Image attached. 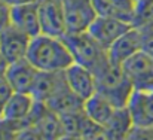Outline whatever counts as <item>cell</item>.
Returning <instances> with one entry per match:
<instances>
[{
  "label": "cell",
  "mask_w": 153,
  "mask_h": 140,
  "mask_svg": "<svg viewBox=\"0 0 153 140\" xmlns=\"http://www.w3.org/2000/svg\"><path fill=\"white\" fill-rule=\"evenodd\" d=\"M15 140H46V139L43 137V134L37 128H34L33 125L27 124V125H24L21 128V131L18 133Z\"/></svg>",
  "instance_id": "obj_25"
},
{
  "label": "cell",
  "mask_w": 153,
  "mask_h": 140,
  "mask_svg": "<svg viewBox=\"0 0 153 140\" xmlns=\"http://www.w3.org/2000/svg\"><path fill=\"white\" fill-rule=\"evenodd\" d=\"M64 40L70 49L74 63L88 67L94 75H97L110 63L108 51L104 48L88 33H67Z\"/></svg>",
  "instance_id": "obj_3"
},
{
  "label": "cell",
  "mask_w": 153,
  "mask_h": 140,
  "mask_svg": "<svg viewBox=\"0 0 153 140\" xmlns=\"http://www.w3.org/2000/svg\"><path fill=\"white\" fill-rule=\"evenodd\" d=\"M132 27L135 28L153 27V0H137L132 13Z\"/></svg>",
  "instance_id": "obj_19"
},
{
  "label": "cell",
  "mask_w": 153,
  "mask_h": 140,
  "mask_svg": "<svg viewBox=\"0 0 153 140\" xmlns=\"http://www.w3.org/2000/svg\"><path fill=\"white\" fill-rule=\"evenodd\" d=\"M85 140H116L108 131L105 127L95 124L94 121H91L86 115L82 121L80 125V133H79Z\"/></svg>",
  "instance_id": "obj_20"
},
{
  "label": "cell",
  "mask_w": 153,
  "mask_h": 140,
  "mask_svg": "<svg viewBox=\"0 0 153 140\" xmlns=\"http://www.w3.org/2000/svg\"><path fill=\"white\" fill-rule=\"evenodd\" d=\"M117 107L105 95H102L98 91L83 103V112H85V115L91 121H94L95 124L102 125V127H105L108 124V121L111 119V116H113V113H114Z\"/></svg>",
  "instance_id": "obj_17"
},
{
  "label": "cell",
  "mask_w": 153,
  "mask_h": 140,
  "mask_svg": "<svg viewBox=\"0 0 153 140\" xmlns=\"http://www.w3.org/2000/svg\"><path fill=\"white\" fill-rule=\"evenodd\" d=\"M24 125L27 124L15 122V121H10L1 116L0 118V140H15Z\"/></svg>",
  "instance_id": "obj_21"
},
{
  "label": "cell",
  "mask_w": 153,
  "mask_h": 140,
  "mask_svg": "<svg viewBox=\"0 0 153 140\" xmlns=\"http://www.w3.org/2000/svg\"><path fill=\"white\" fill-rule=\"evenodd\" d=\"M13 93H15V91L12 90V87L9 85V82H7L4 78L0 79V118L3 116L4 109H6V106H7L10 97L13 95Z\"/></svg>",
  "instance_id": "obj_22"
},
{
  "label": "cell",
  "mask_w": 153,
  "mask_h": 140,
  "mask_svg": "<svg viewBox=\"0 0 153 140\" xmlns=\"http://www.w3.org/2000/svg\"><path fill=\"white\" fill-rule=\"evenodd\" d=\"M67 33H85L97 18L92 0H62Z\"/></svg>",
  "instance_id": "obj_4"
},
{
  "label": "cell",
  "mask_w": 153,
  "mask_h": 140,
  "mask_svg": "<svg viewBox=\"0 0 153 140\" xmlns=\"http://www.w3.org/2000/svg\"><path fill=\"white\" fill-rule=\"evenodd\" d=\"M126 140H153V128L134 127Z\"/></svg>",
  "instance_id": "obj_26"
},
{
  "label": "cell",
  "mask_w": 153,
  "mask_h": 140,
  "mask_svg": "<svg viewBox=\"0 0 153 140\" xmlns=\"http://www.w3.org/2000/svg\"><path fill=\"white\" fill-rule=\"evenodd\" d=\"M34 106H36V98L31 94L13 93L4 109L3 118L15 121V122H21V124H28V119Z\"/></svg>",
  "instance_id": "obj_16"
},
{
  "label": "cell",
  "mask_w": 153,
  "mask_h": 140,
  "mask_svg": "<svg viewBox=\"0 0 153 140\" xmlns=\"http://www.w3.org/2000/svg\"><path fill=\"white\" fill-rule=\"evenodd\" d=\"M56 140H85L80 134H62Z\"/></svg>",
  "instance_id": "obj_30"
},
{
  "label": "cell",
  "mask_w": 153,
  "mask_h": 140,
  "mask_svg": "<svg viewBox=\"0 0 153 140\" xmlns=\"http://www.w3.org/2000/svg\"><path fill=\"white\" fill-rule=\"evenodd\" d=\"M135 90H153V58L143 51L137 52L122 64Z\"/></svg>",
  "instance_id": "obj_7"
},
{
  "label": "cell",
  "mask_w": 153,
  "mask_h": 140,
  "mask_svg": "<svg viewBox=\"0 0 153 140\" xmlns=\"http://www.w3.org/2000/svg\"><path fill=\"white\" fill-rule=\"evenodd\" d=\"M37 3L42 34L64 37L67 34V24L62 0H39Z\"/></svg>",
  "instance_id": "obj_6"
},
{
  "label": "cell",
  "mask_w": 153,
  "mask_h": 140,
  "mask_svg": "<svg viewBox=\"0 0 153 140\" xmlns=\"http://www.w3.org/2000/svg\"><path fill=\"white\" fill-rule=\"evenodd\" d=\"M67 85L64 72H39L31 95L42 103L49 101L58 91Z\"/></svg>",
  "instance_id": "obj_15"
},
{
  "label": "cell",
  "mask_w": 153,
  "mask_h": 140,
  "mask_svg": "<svg viewBox=\"0 0 153 140\" xmlns=\"http://www.w3.org/2000/svg\"><path fill=\"white\" fill-rule=\"evenodd\" d=\"M33 37L24 31L15 28L13 25L6 27L0 31V54L7 60V63H16L27 58V52Z\"/></svg>",
  "instance_id": "obj_9"
},
{
  "label": "cell",
  "mask_w": 153,
  "mask_h": 140,
  "mask_svg": "<svg viewBox=\"0 0 153 140\" xmlns=\"http://www.w3.org/2000/svg\"><path fill=\"white\" fill-rule=\"evenodd\" d=\"M128 109L135 127L153 128V90H135Z\"/></svg>",
  "instance_id": "obj_13"
},
{
  "label": "cell",
  "mask_w": 153,
  "mask_h": 140,
  "mask_svg": "<svg viewBox=\"0 0 153 140\" xmlns=\"http://www.w3.org/2000/svg\"><path fill=\"white\" fill-rule=\"evenodd\" d=\"M37 75H39V70L25 58L16 63H10L4 79L9 82V85L12 87L15 93L31 94Z\"/></svg>",
  "instance_id": "obj_11"
},
{
  "label": "cell",
  "mask_w": 153,
  "mask_h": 140,
  "mask_svg": "<svg viewBox=\"0 0 153 140\" xmlns=\"http://www.w3.org/2000/svg\"><path fill=\"white\" fill-rule=\"evenodd\" d=\"M110 1H111V3L123 13V16L132 24V13H134L137 0H110Z\"/></svg>",
  "instance_id": "obj_23"
},
{
  "label": "cell",
  "mask_w": 153,
  "mask_h": 140,
  "mask_svg": "<svg viewBox=\"0 0 153 140\" xmlns=\"http://www.w3.org/2000/svg\"><path fill=\"white\" fill-rule=\"evenodd\" d=\"M28 124L37 128L46 140H56L59 136H62L59 115L53 112L46 103L36 100V106L30 115Z\"/></svg>",
  "instance_id": "obj_10"
},
{
  "label": "cell",
  "mask_w": 153,
  "mask_h": 140,
  "mask_svg": "<svg viewBox=\"0 0 153 140\" xmlns=\"http://www.w3.org/2000/svg\"><path fill=\"white\" fill-rule=\"evenodd\" d=\"M141 33V51L153 58V27L152 28H138Z\"/></svg>",
  "instance_id": "obj_24"
},
{
  "label": "cell",
  "mask_w": 153,
  "mask_h": 140,
  "mask_svg": "<svg viewBox=\"0 0 153 140\" xmlns=\"http://www.w3.org/2000/svg\"><path fill=\"white\" fill-rule=\"evenodd\" d=\"M97 91L105 95L116 107H126L135 91L131 79L125 73L123 67L116 63H110L97 75Z\"/></svg>",
  "instance_id": "obj_2"
},
{
  "label": "cell",
  "mask_w": 153,
  "mask_h": 140,
  "mask_svg": "<svg viewBox=\"0 0 153 140\" xmlns=\"http://www.w3.org/2000/svg\"><path fill=\"white\" fill-rule=\"evenodd\" d=\"M64 78L71 93L83 103L97 93V78L94 72L85 66L73 63L67 70H64Z\"/></svg>",
  "instance_id": "obj_8"
},
{
  "label": "cell",
  "mask_w": 153,
  "mask_h": 140,
  "mask_svg": "<svg viewBox=\"0 0 153 140\" xmlns=\"http://www.w3.org/2000/svg\"><path fill=\"white\" fill-rule=\"evenodd\" d=\"M131 28H132V24L126 19H122V18H117V16L97 15V18L91 24L88 33L104 49L108 51V48Z\"/></svg>",
  "instance_id": "obj_5"
},
{
  "label": "cell",
  "mask_w": 153,
  "mask_h": 140,
  "mask_svg": "<svg viewBox=\"0 0 153 140\" xmlns=\"http://www.w3.org/2000/svg\"><path fill=\"white\" fill-rule=\"evenodd\" d=\"M9 6H18V4H25V3H34L39 0H4Z\"/></svg>",
  "instance_id": "obj_29"
},
{
  "label": "cell",
  "mask_w": 153,
  "mask_h": 140,
  "mask_svg": "<svg viewBox=\"0 0 153 140\" xmlns=\"http://www.w3.org/2000/svg\"><path fill=\"white\" fill-rule=\"evenodd\" d=\"M7 67H9V63L7 60L0 54V79H3L6 76V72H7Z\"/></svg>",
  "instance_id": "obj_28"
},
{
  "label": "cell",
  "mask_w": 153,
  "mask_h": 140,
  "mask_svg": "<svg viewBox=\"0 0 153 140\" xmlns=\"http://www.w3.org/2000/svg\"><path fill=\"white\" fill-rule=\"evenodd\" d=\"M10 25L24 31L30 37H36L42 33L39 19V3H25L12 6L10 9Z\"/></svg>",
  "instance_id": "obj_12"
},
{
  "label": "cell",
  "mask_w": 153,
  "mask_h": 140,
  "mask_svg": "<svg viewBox=\"0 0 153 140\" xmlns=\"http://www.w3.org/2000/svg\"><path fill=\"white\" fill-rule=\"evenodd\" d=\"M27 60L39 72H64L74 63L64 37L42 33L31 39Z\"/></svg>",
  "instance_id": "obj_1"
},
{
  "label": "cell",
  "mask_w": 153,
  "mask_h": 140,
  "mask_svg": "<svg viewBox=\"0 0 153 140\" xmlns=\"http://www.w3.org/2000/svg\"><path fill=\"white\" fill-rule=\"evenodd\" d=\"M140 51H141V33L138 28L132 27L108 48V57L111 63L122 66L128 58H131Z\"/></svg>",
  "instance_id": "obj_14"
},
{
  "label": "cell",
  "mask_w": 153,
  "mask_h": 140,
  "mask_svg": "<svg viewBox=\"0 0 153 140\" xmlns=\"http://www.w3.org/2000/svg\"><path fill=\"white\" fill-rule=\"evenodd\" d=\"M10 9L12 6H9L4 0H0V31L10 25Z\"/></svg>",
  "instance_id": "obj_27"
},
{
  "label": "cell",
  "mask_w": 153,
  "mask_h": 140,
  "mask_svg": "<svg viewBox=\"0 0 153 140\" xmlns=\"http://www.w3.org/2000/svg\"><path fill=\"white\" fill-rule=\"evenodd\" d=\"M134 121L131 116V112L126 107H117L111 116V119L108 121V124L105 125L107 131L114 137L116 140H126L129 136V133L134 128Z\"/></svg>",
  "instance_id": "obj_18"
}]
</instances>
